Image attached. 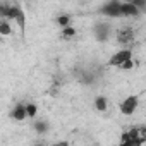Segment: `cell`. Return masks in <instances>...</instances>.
<instances>
[{"instance_id": "52a82bcc", "label": "cell", "mask_w": 146, "mask_h": 146, "mask_svg": "<svg viewBox=\"0 0 146 146\" xmlns=\"http://www.w3.org/2000/svg\"><path fill=\"white\" fill-rule=\"evenodd\" d=\"M11 117H12L14 120H17V122H23V120L28 117V112H26V103H23V102L16 103V105H14V108H12V112H11Z\"/></svg>"}, {"instance_id": "8992f818", "label": "cell", "mask_w": 146, "mask_h": 146, "mask_svg": "<svg viewBox=\"0 0 146 146\" xmlns=\"http://www.w3.org/2000/svg\"><path fill=\"white\" fill-rule=\"evenodd\" d=\"M120 12H122V17H139V16L143 14V12H141L136 5H132L131 2H122Z\"/></svg>"}, {"instance_id": "ffe728a7", "label": "cell", "mask_w": 146, "mask_h": 146, "mask_svg": "<svg viewBox=\"0 0 146 146\" xmlns=\"http://www.w3.org/2000/svg\"><path fill=\"white\" fill-rule=\"evenodd\" d=\"M119 146H134V144H132V143H120Z\"/></svg>"}, {"instance_id": "9a60e30c", "label": "cell", "mask_w": 146, "mask_h": 146, "mask_svg": "<svg viewBox=\"0 0 146 146\" xmlns=\"http://www.w3.org/2000/svg\"><path fill=\"white\" fill-rule=\"evenodd\" d=\"M134 65H139V62H136V60H132V58H131V60L124 62L119 69H122V70H132V67H134Z\"/></svg>"}, {"instance_id": "5bb4252c", "label": "cell", "mask_w": 146, "mask_h": 146, "mask_svg": "<svg viewBox=\"0 0 146 146\" xmlns=\"http://www.w3.org/2000/svg\"><path fill=\"white\" fill-rule=\"evenodd\" d=\"M26 112H28V119H35L38 113V107L35 103H26Z\"/></svg>"}, {"instance_id": "7a4b0ae2", "label": "cell", "mask_w": 146, "mask_h": 146, "mask_svg": "<svg viewBox=\"0 0 146 146\" xmlns=\"http://www.w3.org/2000/svg\"><path fill=\"white\" fill-rule=\"evenodd\" d=\"M137 105H139V98L136 95H131L127 98H124V102L120 103L119 110L122 115H132L136 110H137Z\"/></svg>"}, {"instance_id": "6da1fadb", "label": "cell", "mask_w": 146, "mask_h": 146, "mask_svg": "<svg viewBox=\"0 0 146 146\" xmlns=\"http://www.w3.org/2000/svg\"><path fill=\"white\" fill-rule=\"evenodd\" d=\"M120 5H122V2H119V0H110V2H105L100 7V14L102 16H107V17H122Z\"/></svg>"}, {"instance_id": "5b68a950", "label": "cell", "mask_w": 146, "mask_h": 146, "mask_svg": "<svg viewBox=\"0 0 146 146\" xmlns=\"http://www.w3.org/2000/svg\"><path fill=\"white\" fill-rule=\"evenodd\" d=\"M112 35V26L108 23H98L95 26V38L98 41H107Z\"/></svg>"}, {"instance_id": "44dd1931", "label": "cell", "mask_w": 146, "mask_h": 146, "mask_svg": "<svg viewBox=\"0 0 146 146\" xmlns=\"http://www.w3.org/2000/svg\"><path fill=\"white\" fill-rule=\"evenodd\" d=\"M35 146H46L45 143H35Z\"/></svg>"}, {"instance_id": "277c9868", "label": "cell", "mask_w": 146, "mask_h": 146, "mask_svg": "<svg viewBox=\"0 0 146 146\" xmlns=\"http://www.w3.org/2000/svg\"><path fill=\"white\" fill-rule=\"evenodd\" d=\"M14 11H16V19L14 23L17 24V28L21 29V35L26 36V12L23 11L19 2H14Z\"/></svg>"}, {"instance_id": "2e32d148", "label": "cell", "mask_w": 146, "mask_h": 146, "mask_svg": "<svg viewBox=\"0 0 146 146\" xmlns=\"http://www.w3.org/2000/svg\"><path fill=\"white\" fill-rule=\"evenodd\" d=\"M132 5H136L141 12H146V0H129Z\"/></svg>"}, {"instance_id": "ba28073f", "label": "cell", "mask_w": 146, "mask_h": 146, "mask_svg": "<svg viewBox=\"0 0 146 146\" xmlns=\"http://www.w3.org/2000/svg\"><path fill=\"white\" fill-rule=\"evenodd\" d=\"M131 41H134V31L131 28H124L117 33V43L125 45V43H131Z\"/></svg>"}, {"instance_id": "7c38bea8", "label": "cell", "mask_w": 146, "mask_h": 146, "mask_svg": "<svg viewBox=\"0 0 146 146\" xmlns=\"http://www.w3.org/2000/svg\"><path fill=\"white\" fill-rule=\"evenodd\" d=\"M11 33H12L11 21H5V19H2V21H0V35H2V36H9Z\"/></svg>"}, {"instance_id": "4fadbf2b", "label": "cell", "mask_w": 146, "mask_h": 146, "mask_svg": "<svg viewBox=\"0 0 146 146\" xmlns=\"http://www.w3.org/2000/svg\"><path fill=\"white\" fill-rule=\"evenodd\" d=\"M76 28H72V26H69V28H64L62 29V38L64 40H70V38H74L76 36Z\"/></svg>"}, {"instance_id": "3957f363", "label": "cell", "mask_w": 146, "mask_h": 146, "mask_svg": "<svg viewBox=\"0 0 146 146\" xmlns=\"http://www.w3.org/2000/svg\"><path fill=\"white\" fill-rule=\"evenodd\" d=\"M131 58H132V50H131V48H122V50H119L115 55L110 57L108 65H112V67H120L124 62H127V60H131Z\"/></svg>"}, {"instance_id": "9c48e42d", "label": "cell", "mask_w": 146, "mask_h": 146, "mask_svg": "<svg viewBox=\"0 0 146 146\" xmlns=\"http://www.w3.org/2000/svg\"><path fill=\"white\" fill-rule=\"evenodd\" d=\"M33 131H35L38 136H45V134H48V131H50V124H48L46 120H35V122H33Z\"/></svg>"}, {"instance_id": "ac0fdd59", "label": "cell", "mask_w": 146, "mask_h": 146, "mask_svg": "<svg viewBox=\"0 0 146 146\" xmlns=\"http://www.w3.org/2000/svg\"><path fill=\"white\" fill-rule=\"evenodd\" d=\"M139 137L143 143H146V125H141L139 127Z\"/></svg>"}, {"instance_id": "d6986e66", "label": "cell", "mask_w": 146, "mask_h": 146, "mask_svg": "<svg viewBox=\"0 0 146 146\" xmlns=\"http://www.w3.org/2000/svg\"><path fill=\"white\" fill-rule=\"evenodd\" d=\"M53 146H69V141H57Z\"/></svg>"}, {"instance_id": "30bf717a", "label": "cell", "mask_w": 146, "mask_h": 146, "mask_svg": "<svg viewBox=\"0 0 146 146\" xmlns=\"http://www.w3.org/2000/svg\"><path fill=\"white\" fill-rule=\"evenodd\" d=\"M93 105H95V110H96V112L103 113V112H107V110H108V98H107V96H103V95H100V96H96V98H95Z\"/></svg>"}, {"instance_id": "e0dca14e", "label": "cell", "mask_w": 146, "mask_h": 146, "mask_svg": "<svg viewBox=\"0 0 146 146\" xmlns=\"http://www.w3.org/2000/svg\"><path fill=\"white\" fill-rule=\"evenodd\" d=\"M120 143H131V134H129V131H125V132L120 134Z\"/></svg>"}, {"instance_id": "8fae6325", "label": "cell", "mask_w": 146, "mask_h": 146, "mask_svg": "<svg viewBox=\"0 0 146 146\" xmlns=\"http://www.w3.org/2000/svg\"><path fill=\"white\" fill-rule=\"evenodd\" d=\"M55 24L60 26L62 29H64V28H69V26H70V16H69V14L57 16V17H55Z\"/></svg>"}]
</instances>
